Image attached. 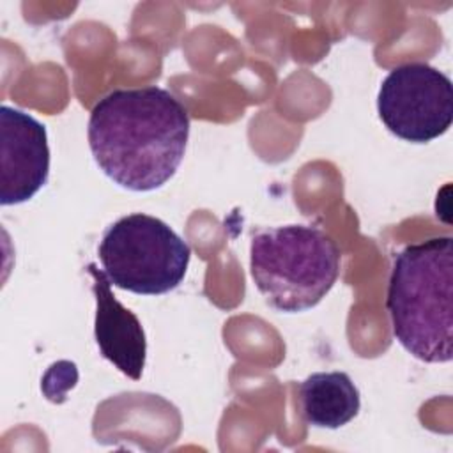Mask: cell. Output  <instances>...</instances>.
<instances>
[{
    "label": "cell",
    "instance_id": "obj_2",
    "mask_svg": "<svg viewBox=\"0 0 453 453\" xmlns=\"http://www.w3.org/2000/svg\"><path fill=\"white\" fill-rule=\"evenodd\" d=\"M386 308L393 334L416 359H453V237L407 244L393 260Z\"/></svg>",
    "mask_w": 453,
    "mask_h": 453
},
{
    "label": "cell",
    "instance_id": "obj_5",
    "mask_svg": "<svg viewBox=\"0 0 453 453\" xmlns=\"http://www.w3.org/2000/svg\"><path fill=\"white\" fill-rule=\"evenodd\" d=\"M377 111L395 136L411 143H426L451 127V80L423 62L402 64L382 80Z\"/></svg>",
    "mask_w": 453,
    "mask_h": 453
},
{
    "label": "cell",
    "instance_id": "obj_8",
    "mask_svg": "<svg viewBox=\"0 0 453 453\" xmlns=\"http://www.w3.org/2000/svg\"><path fill=\"white\" fill-rule=\"evenodd\" d=\"M299 403L308 425L334 430L357 416L361 396L349 373L315 372L299 384Z\"/></svg>",
    "mask_w": 453,
    "mask_h": 453
},
{
    "label": "cell",
    "instance_id": "obj_7",
    "mask_svg": "<svg viewBox=\"0 0 453 453\" xmlns=\"http://www.w3.org/2000/svg\"><path fill=\"white\" fill-rule=\"evenodd\" d=\"M92 276V292L96 297L94 336L99 352L119 372L133 380L143 373L147 357L145 331L138 317L126 308L111 292V281L94 262L87 265Z\"/></svg>",
    "mask_w": 453,
    "mask_h": 453
},
{
    "label": "cell",
    "instance_id": "obj_6",
    "mask_svg": "<svg viewBox=\"0 0 453 453\" xmlns=\"http://www.w3.org/2000/svg\"><path fill=\"white\" fill-rule=\"evenodd\" d=\"M0 203L30 200L48 180L50 145L44 124L32 115L0 106Z\"/></svg>",
    "mask_w": 453,
    "mask_h": 453
},
{
    "label": "cell",
    "instance_id": "obj_3",
    "mask_svg": "<svg viewBox=\"0 0 453 453\" xmlns=\"http://www.w3.org/2000/svg\"><path fill=\"white\" fill-rule=\"evenodd\" d=\"M342 251L319 226L264 228L250 242V274L269 306L297 313L317 306L340 276Z\"/></svg>",
    "mask_w": 453,
    "mask_h": 453
},
{
    "label": "cell",
    "instance_id": "obj_4",
    "mask_svg": "<svg viewBox=\"0 0 453 453\" xmlns=\"http://www.w3.org/2000/svg\"><path fill=\"white\" fill-rule=\"evenodd\" d=\"M97 255L115 287L140 296H161L184 280L191 250L163 219L133 212L103 232Z\"/></svg>",
    "mask_w": 453,
    "mask_h": 453
},
{
    "label": "cell",
    "instance_id": "obj_1",
    "mask_svg": "<svg viewBox=\"0 0 453 453\" xmlns=\"http://www.w3.org/2000/svg\"><path fill=\"white\" fill-rule=\"evenodd\" d=\"M87 136L108 179L131 191H152L166 184L184 159L189 115L166 88H117L94 104Z\"/></svg>",
    "mask_w": 453,
    "mask_h": 453
}]
</instances>
